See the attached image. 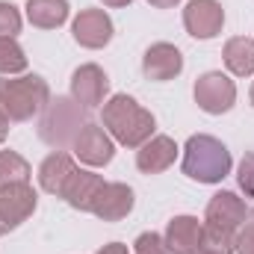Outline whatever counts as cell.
I'll list each match as a JSON object with an SVG mask.
<instances>
[{
	"label": "cell",
	"instance_id": "obj_6",
	"mask_svg": "<svg viewBox=\"0 0 254 254\" xmlns=\"http://www.w3.org/2000/svg\"><path fill=\"white\" fill-rule=\"evenodd\" d=\"M36 210V190L30 184H12L0 190V237L27 222Z\"/></svg>",
	"mask_w": 254,
	"mask_h": 254
},
{
	"label": "cell",
	"instance_id": "obj_30",
	"mask_svg": "<svg viewBox=\"0 0 254 254\" xmlns=\"http://www.w3.org/2000/svg\"><path fill=\"white\" fill-rule=\"evenodd\" d=\"M127 3H133V0H104V6H127Z\"/></svg>",
	"mask_w": 254,
	"mask_h": 254
},
{
	"label": "cell",
	"instance_id": "obj_24",
	"mask_svg": "<svg viewBox=\"0 0 254 254\" xmlns=\"http://www.w3.org/2000/svg\"><path fill=\"white\" fill-rule=\"evenodd\" d=\"M133 254H172V252H169V246L160 234H142L133 243Z\"/></svg>",
	"mask_w": 254,
	"mask_h": 254
},
{
	"label": "cell",
	"instance_id": "obj_14",
	"mask_svg": "<svg viewBox=\"0 0 254 254\" xmlns=\"http://www.w3.org/2000/svg\"><path fill=\"white\" fill-rule=\"evenodd\" d=\"M201 237H204V225L195 216H175L163 240L172 254H195L201 249Z\"/></svg>",
	"mask_w": 254,
	"mask_h": 254
},
{
	"label": "cell",
	"instance_id": "obj_33",
	"mask_svg": "<svg viewBox=\"0 0 254 254\" xmlns=\"http://www.w3.org/2000/svg\"><path fill=\"white\" fill-rule=\"evenodd\" d=\"M252 216H254V210H252Z\"/></svg>",
	"mask_w": 254,
	"mask_h": 254
},
{
	"label": "cell",
	"instance_id": "obj_21",
	"mask_svg": "<svg viewBox=\"0 0 254 254\" xmlns=\"http://www.w3.org/2000/svg\"><path fill=\"white\" fill-rule=\"evenodd\" d=\"M27 68V54L15 39H0V74H21Z\"/></svg>",
	"mask_w": 254,
	"mask_h": 254
},
{
	"label": "cell",
	"instance_id": "obj_5",
	"mask_svg": "<svg viewBox=\"0 0 254 254\" xmlns=\"http://www.w3.org/2000/svg\"><path fill=\"white\" fill-rule=\"evenodd\" d=\"M237 101V86L231 77H225L222 71H210L204 77H198L195 83V104L210 113V116H222L234 107Z\"/></svg>",
	"mask_w": 254,
	"mask_h": 254
},
{
	"label": "cell",
	"instance_id": "obj_28",
	"mask_svg": "<svg viewBox=\"0 0 254 254\" xmlns=\"http://www.w3.org/2000/svg\"><path fill=\"white\" fill-rule=\"evenodd\" d=\"M151 6H157V9H172L175 3H181V0H148Z\"/></svg>",
	"mask_w": 254,
	"mask_h": 254
},
{
	"label": "cell",
	"instance_id": "obj_32",
	"mask_svg": "<svg viewBox=\"0 0 254 254\" xmlns=\"http://www.w3.org/2000/svg\"><path fill=\"white\" fill-rule=\"evenodd\" d=\"M252 104H254V86H252Z\"/></svg>",
	"mask_w": 254,
	"mask_h": 254
},
{
	"label": "cell",
	"instance_id": "obj_16",
	"mask_svg": "<svg viewBox=\"0 0 254 254\" xmlns=\"http://www.w3.org/2000/svg\"><path fill=\"white\" fill-rule=\"evenodd\" d=\"M104 184H107V181H104L101 175L77 169V172L71 175V181L65 184L63 198L71 204V207H74V210H80V213H92L95 198H98V192L104 190Z\"/></svg>",
	"mask_w": 254,
	"mask_h": 254
},
{
	"label": "cell",
	"instance_id": "obj_25",
	"mask_svg": "<svg viewBox=\"0 0 254 254\" xmlns=\"http://www.w3.org/2000/svg\"><path fill=\"white\" fill-rule=\"evenodd\" d=\"M237 181H240V190L246 192L249 198H254V154H246V157H243Z\"/></svg>",
	"mask_w": 254,
	"mask_h": 254
},
{
	"label": "cell",
	"instance_id": "obj_17",
	"mask_svg": "<svg viewBox=\"0 0 254 254\" xmlns=\"http://www.w3.org/2000/svg\"><path fill=\"white\" fill-rule=\"evenodd\" d=\"M74 172H77L74 160H71L65 151H57V154L45 157V163L39 166V184H42V190H45V192H51V195L63 198L65 184L71 181V175H74Z\"/></svg>",
	"mask_w": 254,
	"mask_h": 254
},
{
	"label": "cell",
	"instance_id": "obj_23",
	"mask_svg": "<svg viewBox=\"0 0 254 254\" xmlns=\"http://www.w3.org/2000/svg\"><path fill=\"white\" fill-rule=\"evenodd\" d=\"M21 33V12L0 0V39H15Z\"/></svg>",
	"mask_w": 254,
	"mask_h": 254
},
{
	"label": "cell",
	"instance_id": "obj_4",
	"mask_svg": "<svg viewBox=\"0 0 254 254\" xmlns=\"http://www.w3.org/2000/svg\"><path fill=\"white\" fill-rule=\"evenodd\" d=\"M83 127H86V107H80L74 98H57L42 110L39 136L51 148L65 151V148H74Z\"/></svg>",
	"mask_w": 254,
	"mask_h": 254
},
{
	"label": "cell",
	"instance_id": "obj_12",
	"mask_svg": "<svg viewBox=\"0 0 254 254\" xmlns=\"http://www.w3.org/2000/svg\"><path fill=\"white\" fill-rule=\"evenodd\" d=\"M142 71L148 80H157V83H166V80H175L181 71H184V57L175 45L169 42H157L145 51L142 57Z\"/></svg>",
	"mask_w": 254,
	"mask_h": 254
},
{
	"label": "cell",
	"instance_id": "obj_8",
	"mask_svg": "<svg viewBox=\"0 0 254 254\" xmlns=\"http://www.w3.org/2000/svg\"><path fill=\"white\" fill-rule=\"evenodd\" d=\"M225 9L219 0H190L184 9V27L195 39H213L222 33Z\"/></svg>",
	"mask_w": 254,
	"mask_h": 254
},
{
	"label": "cell",
	"instance_id": "obj_31",
	"mask_svg": "<svg viewBox=\"0 0 254 254\" xmlns=\"http://www.w3.org/2000/svg\"><path fill=\"white\" fill-rule=\"evenodd\" d=\"M195 254H210V252H201V249H198V252H195Z\"/></svg>",
	"mask_w": 254,
	"mask_h": 254
},
{
	"label": "cell",
	"instance_id": "obj_10",
	"mask_svg": "<svg viewBox=\"0 0 254 254\" xmlns=\"http://www.w3.org/2000/svg\"><path fill=\"white\" fill-rule=\"evenodd\" d=\"M74 154H77V160L86 163V166H107V163L113 160V154H116V145H113L110 133L101 125L86 122V127L80 130V136H77V142H74Z\"/></svg>",
	"mask_w": 254,
	"mask_h": 254
},
{
	"label": "cell",
	"instance_id": "obj_27",
	"mask_svg": "<svg viewBox=\"0 0 254 254\" xmlns=\"http://www.w3.org/2000/svg\"><path fill=\"white\" fill-rule=\"evenodd\" d=\"M98 254H130V252H127V246H122V243H110V246H104Z\"/></svg>",
	"mask_w": 254,
	"mask_h": 254
},
{
	"label": "cell",
	"instance_id": "obj_7",
	"mask_svg": "<svg viewBox=\"0 0 254 254\" xmlns=\"http://www.w3.org/2000/svg\"><path fill=\"white\" fill-rule=\"evenodd\" d=\"M249 219V207L243 198H237L234 192H219L210 198L207 204V213H204V222L207 228H216V231H228V234H237Z\"/></svg>",
	"mask_w": 254,
	"mask_h": 254
},
{
	"label": "cell",
	"instance_id": "obj_26",
	"mask_svg": "<svg viewBox=\"0 0 254 254\" xmlns=\"http://www.w3.org/2000/svg\"><path fill=\"white\" fill-rule=\"evenodd\" d=\"M234 252L237 254H254V225H243V228L237 231Z\"/></svg>",
	"mask_w": 254,
	"mask_h": 254
},
{
	"label": "cell",
	"instance_id": "obj_15",
	"mask_svg": "<svg viewBox=\"0 0 254 254\" xmlns=\"http://www.w3.org/2000/svg\"><path fill=\"white\" fill-rule=\"evenodd\" d=\"M130 210H133V190L127 184H104L92 207V213L104 222H122Z\"/></svg>",
	"mask_w": 254,
	"mask_h": 254
},
{
	"label": "cell",
	"instance_id": "obj_19",
	"mask_svg": "<svg viewBox=\"0 0 254 254\" xmlns=\"http://www.w3.org/2000/svg\"><path fill=\"white\" fill-rule=\"evenodd\" d=\"M225 65L237 74V77H249L254 74V39L249 36H237L225 45Z\"/></svg>",
	"mask_w": 254,
	"mask_h": 254
},
{
	"label": "cell",
	"instance_id": "obj_11",
	"mask_svg": "<svg viewBox=\"0 0 254 254\" xmlns=\"http://www.w3.org/2000/svg\"><path fill=\"white\" fill-rule=\"evenodd\" d=\"M107 92H110V80H107V74L98 65L89 63V65H80L74 71V77H71V98L80 107L92 110V107L104 104V95Z\"/></svg>",
	"mask_w": 254,
	"mask_h": 254
},
{
	"label": "cell",
	"instance_id": "obj_22",
	"mask_svg": "<svg viewBox=\"0 0 254 254\" xmlns=\"http://www.w3.org/2000/svg\"><path fill=\"white\" fill-rule=\"evenodd\" d=\"M234 240H237V234L216 231V228H207V225H204L201 252H210V254H234Z\"/></svg>",
	"mask_w": 254,
	"mask_h": 254
},
{
	"label": "cell",
	"instance_id": "obj_2",
	"mask_svg": "<svg viewBox=\"0 0 254 254\" xmlns=\"http://www.w3.org/2000/svg\"><path fill=\"white\" fill-rule=\"evenodd\" d=\"M231 151L207 133H195L190 136L187 148H184V175L198 181V184H219L231 175Z\"/></svg>",
	"mask_w": 254,
	"mask_h": 254
},
{
	"label": "cell",
	"instance_id": "obj_9",
	"mask_svg": "<svg viewBox=\"0 0 254 254\" xmlns=\"http://www.w3.org/2000/svg\"><path fill=\"white\" fill-rule=\"evenodd\" d=\"M74 42L89 48V51H98V48H107L110 39H113V21L104 9H83L77 18H74Z\"/></svg>",
	"mask_w": 254,
	"mask_h": 254
},
{
	"label": "cell",
	"instance_id": "obj_20",
	"mask_svg": "<svg viewBox=\"0 0 254 254\" xmlns=\"http://www.w3.org/2000/svg\"><path fill=\"white\" fill-rule=\"evenodd\" d=\"M30 163L15 151H0V190L12 184H30Z\"/></svg>",
	"mask_w": 254,
	"mask_h": 254
},
{
	"label": "cell",
	"instance_id": "obj_29",
	"mask_svg": "<svg viewBox=\"0 0 254 254\" xmlns=\"http://www.w3.org/2000/svg\"><path fill=\"white\" fill-rule=\"evenodd\" d=\"M6 136H9V119H6V116L0 113V142H3Z\"/></svg>",
	"mask_w": 254,
	"mask_h": 254
},
{
	"label": "cell",
	"instance_id": "obj_18",
	"mask_svg": "<svg viewBox=\"0 0 254 254\" xmlns=\"http://www.w3.org/2000/svg\"><path fill=\"white\" fill-rule=\"evenodd\" d=\"M27 18L33 27L54 30L65 24L68 18V3L65 0H27Z\"/></svg>",
	"mask_w": 254,
	"mask_h": 254
},
{
	"label": "cell",
	"instance_id": "obj_3",
	"mask_svg": "<svg viewBox=\"0 0 254 254\" xmlns=\"http://www.w3.org/2000/svg\"><path fill=\"white\" fill-rule=\"evenodd\" d=\"M51 104V89L39 74L27 77H0V113L9 122H30Z\"/></svg>",
	"mask_w": 254,
	"mask_h": 254
},
{
	"label": "cell",
	"instance_id": "obj_13",
	"mask_svg": "<svg viewBox=\"0 0 254 254\" xmlns=\"http://www.w3.org/2000/svg\"><path fill=\"white\" fill-rule=\"evenodd\" d=\"M175 160H178V145H175L172 136H151V139L139 148V154H136V166H139V172H145V175H160V172H166Z\"/></svg>",
	"mask_w": 254,
	"mask_h": 254
},
{
	"label": "cell",
	"instance_id": "obj_1",
	"mask_svg": "<svg viewBox=\"0 0 254 254\" xmlns=\"http://www.w3.org/2000/svg\"><path fill=\"white\" fill-rule=\"evenodd\" d=\"M104 127L116 142L127 148H142L154 133V116L139 107L130 95H113L104 104Z\"/></svg>",
	"mask_w": 254,
	"mask_h": 254
}]
</instances>
